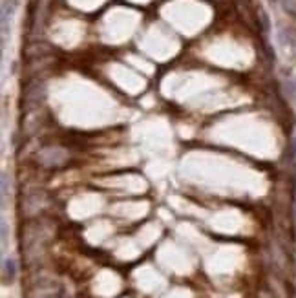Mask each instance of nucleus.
Returning a JSON list of instances; mask_svg holds the SVG:
<instances>
[{
    "label": "nucleus",
    "mask_w": 296,
    "mask_h": 298,
    "mask_svg": "<svg viewBox=\"0 0 296 298\" xmlns=\"http://www.w3.org/2000/svg\"><path fill=\"white\" fill-rule=\"evenodd\" d=\"M44 97H46V90H44L42 82H33V84L28 86L26 92H24L22 108H24L26 112H35L44 102Z\"/></svg>",
    "instance_id": "f257e3e1"
},
{
    "label": "nucleus",
    "mask_w": 296,
    "mask_h": 298,
    "mask_svg": "<svg viewBox=\"0 0 296 298\" xmlns=\"http://www.w3.org/2000/svg\"><path fill=\"white\" fill-rule=\"evenodd\" d=\"M37 160L40 165L53 168V166H60L68 161V152L58 148V146H48V148H42L38 152Z\"/></svg>",
    "instance_id": "f03ea898"
},
{
    "label": "nucleus",
    "mask_w": 296,
    "mask_h": 298,
    "mask_svg": "<svg viewBox=\"0 0 296 298\" xmlns=\"http://www.w3.org/2000/svg\"><path fill=\"white\" fill-rule=\"evenodd\" d=\"M16 6H18V0H4L2 2V44L6 46V38L10 35V22L11 16L15 13Z\"/></svg>",
    "instance_id": "7ed1b4c3"
},
{
    "label": "nucleus",
    "mask_w": 296,
    "mask_h": 298,
    "mask_svg": "<svg viewBox=\"0 0 296 298\" xmlns=\"http://www.w3.org/2000/svg\"><path fill=\"white\" fill-rule=\"evenodd\" d=\"M16 278V264L13 258H6L4 264H2V284L4 286H10V284L15 282Z\"/></svg>",
    "instance_id": "20e7f679"
},
{
    "label": "nucleus",
    "mask_w": 296,
    "mask_h": 298,
    "mask_svg": "<svg viewBox=\"0 0 296 298\" xmlns=\"http://www.w3.org/2000/svg\"><path fill=\"white\" fill-rule=\"evenodd\" d=\"M10 174L8 172H2V208L6 207V202H8V192H10Z\"/></svg>",
    "instance_id": "39448f33"
},
{
    "label": "nucleus",
    "mask_w": 296,
    "mask_h": 298,
    "mask_svg": "<svg viewBox=\"0 0 296 298\" xmlns=\"http://www.w3.org/2000/svg\"><path fill=\"white\" fill-rule=\"evenodd\" d=\"M282 4H284V10H286L289 15L296 16V6L292 0H282Z\"/></svg>",
    "instance_id": "423d86ee"
},
{
    "label": "nucleus",
    "mask_w": 296,
    "mask_h": 298,
    "mask_svg": "<svg viewBox=\"0 0 296 298\" xmlns=\"http://www.w3.org/2000/svg\"><path fill=\"white\" fill-rule=\"evenodd\" d=\"M8 244V224L2 222V247H6Z\"/></svg>",
    "instance_id": "0eeeda50"
},
{
    "label": "nucleus",
    "mask_w": 296,
    "mask_h": 298,
    "mask_svg": "<svg viewBox=\"0 0 296 298\" xmlns=\"http://www.w3.org/2000/svg\"><path fill=\"white\" fill-rule=\"evenodd\" d=\"M262 22H264L265 32H269V16H267V13H262Z\"/></svg>",
    "instance_id": "6e6552de"
},
{
    "label": "nucleus",
    "mask_w": 296,
    "mask_h": 298,
    "mask_svg": "<svg viewBox=\"0 0 296 298\" xmlns=\"http://www.w3.org/2000/svg\"><path fill=\"white\" fill-rule=\"evenodd\" d=\"M269 2H270V4H276V2H278V0H269Z\"/></svg>",
    "instance_id": "1a4fd4ad"
}]
</instances>
